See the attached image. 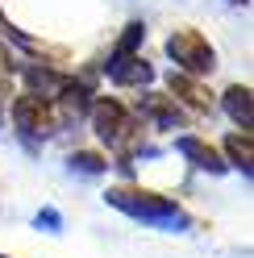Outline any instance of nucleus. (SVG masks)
<instances>
[{"mask_svg":"<svg viewBox=\"0 0 254 258\" xmlns=\"http://www.w3.org/2000/svg\"><path fill=\"white\" fill-rule=\"evenodd\" d=\"M171 54H175L183 67H192V71H209L213 67V50L204 46L200 34H192V29H183V34L171 38Z\"/></svg>","mask_w":254,"mask_h":258,"instance_id":"nucleus-1","label":"nucleus"},{"mask_svg":"<svg viewBox=\"0 0 254 258\" xmlns=\"http://www.w3.org/2000/svg\"><path fill=\"white\" fill-rule=\"evenodd\" d=\"M17 121H21V129H46L50 125V108L42 104V96H21L17 100Z\"/></svg>","mask_w":254,"mask_h":258,"instance_id":"nucleus-2","label":"nucleus"}]
</instances>
